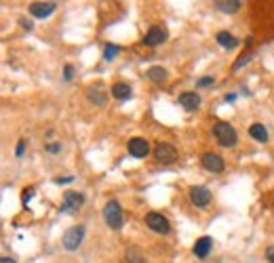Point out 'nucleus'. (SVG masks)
I'll list each match as a JSON object with an SVG mask.
<instances>
[{
    "label": "nucleus",
    "mask_w": 274,
    "mask_h": 263,
    "mask_svg": "<svg viewBox=\"0 0 274 263\" xmlns=\"http://www.w3.org/2000/svg\"><path fill=\"white\" fill-rule=\"evenodd\" d=\"M196 85H198V87H209V85H213V78H209V76H207V78H200Z\"/></svg>",
    "instance_id": "b1692460"
},
{
    "label": "nucleus",
    "mask_w": 274,
    "mask_h": 263,
    "mask_svg": "<svg viewBox=\"0 0 274 263\" xmlns=\"http://www.w3.org/2000/svg\"><path fill=\"white\" fill-rule=\"evenodd\" d=\"M190 200H192L196 207H207L211 202V192L205 185H194L190 189Z\"/></svg>",
    "instance_id": "1a4fd4ad"
},
{
    "label": "nucleus",
    "mask_w": 274,
    "mask_h": 263,
    "mask_svg": "<svg viewBox=\"0 0 274 263\" xmlns=\"http://www.w3.org/2000/svg\"><path fill=\"white\" fill-rule=\"evenodd\" d=\"M213 133H215V139L220 146L224 148H234L236 143H238V135H236V130L232 124L228 122H217L215 128H213Z\"/></svg>",
    "instance_id": "f257e3e1"
},
{
    "label": "nucleus",
    "mask_w": 274,
    "mask_h": 263,
    "mask_svg": "<svg viewBox=\"0 0 274 263\" xmlns=\"http://www.w3.org/2000/svg\"><path fill=\"white\" fill-rule=\"evenodd\" d=\"M146 76L152 80V82H165L167 80V70L165 68H160V65H154V68H150L148 72H146Z\"/></svg>",
    "instance_id": "6ab92c4d"
},
{
    "label": "nucleus",
    "mask_w": 274,
    "mask_h": 263,
    "mask_svg": "<svg viewBox=\"0 0 274 263\" xmlns=\"http://www.w3.org/2000/svg\"><path fill=\"white\" fill-rule=\"evenodd\" d=\"M103 219H105V223H108L112 230H121L123 228L125 217H123V209H121V205H118V200H110L108 205H105Z\"/></svg>",
    "instance_id": "f03ea898"
},
{
    "label": "nucleus",
    "mask_w": 274,
    "mask_h": 263,
    "mask_svg": "<svg viewBox=\"0 0 274 263\" xmlns=\"http://www.w3.org/2000/svg\"><path fill=\"white\" fill-rule=\"evenodd\" d=\"M85 205V196L78 192H66L64 196V205H62V213H74Z\"/></svg>",
    "instance_id": "6e6552de"
},
{
    "label": "nucleus",
    "mask_w": 274,
    "mask_h": 263,
    "mask_svg": "<svg viewBox=\"0 0 274 263\" xmlns=\"http://www.w3.org/2000/svg\"><path fill=\"white\" fill-rule=\"evenodd\" d=\"M211 246H213V240H211L209 236L198 238L196 244H194V255H196L198 259H207L209 253H211Z\"/></svg>",
    "instance_id": "ddd939ff"
},
{
    "label": "nucleus",
    "mask_w": 274,
    "mask_h": 263,
    "mask_svg": "<svg viewBox=\"0 0 274 263\" xmlns=\"http://www.w3.org/2000/svg\"><path fill=\"white\" fill-rule=\"evenodd\" d=\"M215 7L222 13H236V11L243 7V3L241 0H215Z\"/></svg>",
    "instance_id": "2eb2a0df"
},
{
    "label": "nucleus",
    "mask_w": 274,
    "mask_h": 263,
    "mask_svg": "<svg viewBox=\"0 0 274 263\" xmlns=\"http://www.w3.org/2000/svg\"><path fill=\"white\" fill-rule=\"evenodd\" d=\"M129 154L133 158H146L148 156V152H150V143L144 139V137H133L129 141Z\"/></svg>",
    "instance_id": "0eeeda50"
},
{
    "label": "nucleus",
    "mask_w": 274,
    "mask_h": 263,
    "mask_svg": "<svg viewBox=\"0 0 274 263\" xmlns=\"http://www.w3.org/2000/svg\"><path fill=\"white\" fill-rule=\"evenodd\" d=\"M217 44L222 46V49H236L238 40L234 38L230 32H220V34H217Z\"/></svg>",
    "instance_id": "f3484780"
},
{
    "label": "nucleus",
    "mask_w": 274,
    "mask_h": 263,
    "mask_svg": "<svg viewBox=\"0 0 274 263\" xmlns=\"http://www.w3.org/2000/svg\"><path fill=\"white\" fill-rule=\"evenodd\" d=\"M167 40V32L162 28H150L148 34L144 36V44L146 46H158Z\"/></svg>",
    "instance_id": "9b49d317"
},
{
    "label": "nucleus",
    "mask_w": 274,
    "mask_h": 263,
    "mask_svg": "<svg viewBox=\"0 0 274 263\" xmlns=\"http://www.w3.org/2000/svg\"><path fill=\"white\" fill-rule=\"evenodd\" d=\"M180 103H182V107H186L188 112H194V110H198V105H200V97L196 93H182L180 95Z\"/></svg>",
    "instance_id": "4468645a"
},
{
    "label": "nucleus",
    "mask_w": 274,
    "mask_h": 263,
    "mask_svg": "<svg viewBox=\"0 0 274 263\" xmlns=\"http://www.w3.org/2000/svg\"><path fill=\"white\" fill-rule=\"evenodd\" d=\"M266 255H268V259H270V263H274V246H270V248L266 250Z\"/></svg>",
    "instance_id": "c756f323"
},
{
    "label": "nucleus",
    "mask_w": 274,
    "mask_h": 263,
    "mask_svg": "<svg viewBox=\"0 0 274 263\" xmlns=\"http://www.w3.org/2000/svg\"><path fill=\"white\" fill-rule=\"evenodd\" d=\"M70 181H74V177H57L55 179V183H59V185H62V183H70Z\"/></svg>",
    "instance_id": "a878e982"
},
{
    "label": "nucleus",
    "mask_w": 274,
    "mask_h": 263,
    "mask_svg": "<svg viewBox=\"0 0 274 263\" xmlns=\"http://www.w3.org/2000/svg\"><path fill=\"white\" fill-rule=\"evenodd\" d=\"M127 261L129 263H148L146 257H144V253H141L139 248H129L127 250Z\"/></svg>",
    "instance_id": "aec40b11"
},
{
    "label": "nucleus",
    "mask_w": 274,
    "mask_h": 263,
    "mask_svg": "<svg viewBox=\"0 0 274 263\" xmlns=\"http://www.w3.org/2000/svg\"><path fill=\"white\" fill-rule=\"evenodd\" d=\"M0 263H15V259L13 257H3V259H0Z\"/></svg>",
    "instance_id": "7c9ffc66"
},
{
    "label": "nucleus",
    "mask_w": 274,
    "mask_h": 263,
    "mask_svg": "<svg viewBox=\"0 0 274 263\" xmlns=\"http://www.w3.org/2000/svg\"><path fill=\"white\" fill-rule=\"evenodd\" d=\"M23 192H26V194H23V205L28 207V202H30L32 196H34V187H28V189H23Z\"/></svg>",
    "instance_id": "5701e85b"
},
{
    "label": "nucleus",
    "mask_w": 274,
    "mask_h": 263,
    "mask_svg": "<svg viewBox=\"0 0 274 263\" xmlns=\"http://www.w3.org/2000/svg\"><path fill=\"white\" fill-rule=\"evenodd\" d=\"M72 76H74V68H72V65H66V74H64V78H66V80H72Z\"/></svg>",
    "instance_id": "393cba45"
},
{
    "label": "nucleus",
    "mask_w": 274,
    "mask_h": 263,
    "mask_svg": "<svg viewBox=\"0 0 274 263\" xmlns=\"http://www.w3.org/2000/svg\"><path fill=\"white\" fill-rule=\"evenodd\" d=\"M251 59H253V57H251V55H249V53H245V55H241V59H238V61L234 63V70H241L243 65H247L249 61H251Z\"/></svg>",
    "instance_id": "4be33fe9"
},
{
    "label": "nucleus",
    "mask_w": 274,
    "mask_h": 263,
    "mask_svg": "<svg viewBox=\"0 0 274 263\" xmlns=\"http://www.w3.org/2000/svg\"><path fill=\"white\" fill-rule=\"evenodd\" d=\"M121 53V46H116V44H108L105 46V51H103V59L105 61H112V59Z\"/></svg>",
    "instance_id": "412c9836"
},
{
    "label": "nucleus",
    "mask_w": 274,
    "mask_h": 263,
    "mask_svg": "<svg viewBox=\"0 0 274 263\" xmlns=\"http://www.w3.org/2000/svg\"><path fill=\"white\" fill-rule=\"evenodd\" d=\"M59 150H62V146H59V143H51V146H46V152H59Z\"/></svg>",
    "instance_id": "cd10ccee"
},
{
    "label": "nucleus",
    "mask_w": 274,
    "mask_h": 263,
    "mask_svg": "<svg viewBox=\"0 0 274 263\" xmlns=\"http://www.w3.org/2000/svg\"><path fill=\"white\" fill-rule=\"evenodd\" d=\"M87 97H89V101H91V103L103 107L105 103H108V91H105V87L101 85V82H95V85H91V87H89Z\"/></svg>",
    "instance_id": "39448f33"
},
{
    "label": "nucleus",
    "mask_w": 274,
    "mask_h": 263,
    "mask_svg": "<svg viewBox=\"0 0 274 263\" xmlns=\"http://www.w3.org/2000/svg\"><path fill=\"white\" fill-rule=\"evenodd\" d=\"M23 152H26V141L21 139V141H19V146H17V156H19V158L23 156Z\"/></svg>",
    "instance_id": "bb28decb"
},
{
    "label": "nucleus",
    "mask_w": 274,
    "mask_h": 263,
    "mask_svg": "<svg viewBox=\"0 0 274 263\" xmlns=\"http://www.w3.org/2000/svg\"><path fill=\"white\" fill-rule=\"evenodd\" d=\"M82 240H85V225H74L64 234V248L66 250H76Z\"/></svg>",
    "instance_id": "7ed1b4c3"
},
{
    "label": "nucleus",
    "mask_w": 274,
    "mask_h": 263,
    "mask_svg": "<svg viewBox=\"0 0 274 263\" xmlns=\"http://www.w3.org/2000/svg\"><path fill=\"white\" fill-rule=\"evenodd\" d=\"M131 95H133V91H131V87H129V85H125V82H116V85L112 87V97L121 99V101L129 99Z\"/></svg>",
    "instance_id": "dca6fc26"
},
{
    "label": "nucleus",
    "mask_w": 274,
    "mask_h": 263,
    "mask_svg": "<svg viewBox=\"0 0 274 263\" xmlns=\"http://www.w3.org/2000/svg\"><path fill=\"white\" fill-rule=\"evenodd\" d=\"M249 135H251L253 139H257L259 143H266L268 141V130H266L264 124H259V122L251 124V128H249Z\"/></svg>",
    "instance_id": "a211bd4d"
},
{
    "label": "nucleus",
    "mask_w": 274,
    "mask_h": 263,
    "mask_svg": "<svg viewBox=\"0 0 274 263\" xmlns=\"http://www.w3.org/2000/svg\"><path fill=\"white\" fill-rule=\"evenodd\" d=\"M146 225H148L152 232H156V234H169L171 232L169 219L162 217L160 213H148L146 215Z\"/></svg>",
    "instance_id": "20e7f679"
},
{
    "label": "nucleus",
    "mask_w": 274,
    "mask_h": 263,
    "mask_svg": "<svg viewBox=\"0 0 274 263\" xmlns=\"http://www.w3.org/2000/svg\"><path fill=\"white\" fill-rule=\"evenodd\" d=\"M154 158L162 164H171L177 160V150L173 146H169V143H158L156 150H154Z\"/></svg>",
    "instance_id": "423d86ee"
},
{
    "label": "nucleus",
    "mask_w": 274,
    "mask_h": 263,
    "mask_svg": "<svg viewBox=\"0 0 274 263\" xmlns=\"http://www.w3.org/2000/svg\"><path fill=\"white\" fill-rule=\"evenodd\" d=\"M19 23H21V28L32 30V21H28V19H19Z\"/></svg>",
    "instance_id": "c85d7f7f"
},
{
    "label": "nucleus",
    "mask_w": 274,
    "mask_h": 263,
    "mask_svg": "<svg viewBox=\"0 0 274 263\" xmlns=\"http://www.w3.org/2000/svg\"><path fill=\"white\" fill-rule=\"evenodd\" d=\"M202 166L211 173H222L224 171V160L220 154H205L202 156Z\"/></svg>",
    "instance_id": "f8f14e48"
},
{
    "label": "nucleus",
    "mask_w": 274,
    "mask_h": 263,
    "mask_svg": "<svg viewBox=\"0 0 274 263\" xmlns=\"http://www.w3.org/2000/svg\"><path fill=\"white\" fill-rule=\"evenodd\" d=\"M55 9H57V3H32L30 13L38 19H44V17H49Z\"/></svg>",
    "instance_id": "9d476101"
}]
</instances>
